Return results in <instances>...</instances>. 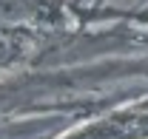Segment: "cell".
<instances>
[{
	"label": "cell",
	"instance_id": "6da1fadb",
	"mask_svg": "<svg viewBox=\"0 0 148 139\" xmlns=\"http://www.w3.org/2000/svg\"><path fill=\"white\" fill-rule=\"evenodd\" d=\"M128 131L131 128L123 125V122H100V125L86 128V131H80V134H74L69 139H125Z\"/></svg>",
	"mask_w": 148,
	"mask_h": 139
},
{
	"label": "cell",
	"instance_id": "7a4b0ae2",
	"mask_svg": "<svg viewBox=\"0 0 148 139\" xmlns=\"http://www.w3.org/2000/svg\"><path fill=\"white\" fill-rule=\"evenodd\" d=\"M23 46H26V40L17 31L0 26V68L9 65V63H14L20 54H23Z\"/></svg>",
	"mask_w": 148,
	"mask_h": 139
}]
</instances>
